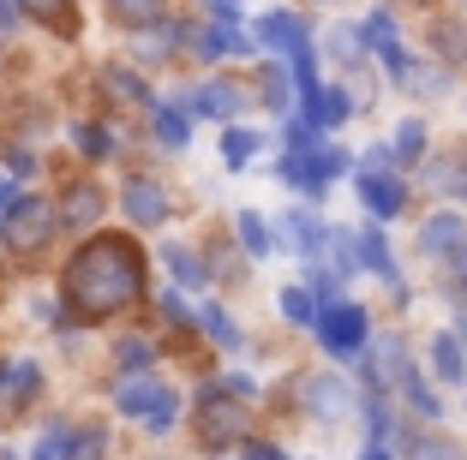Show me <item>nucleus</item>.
I'll list each match as a JSON object with an SVG mask.
<instances>
[{"mask_svg": "<svg viewBox=\"0 0 467 460\" xmlns=\"http://www.w3.org/2000/svg\"><path fill=\"white\" fill-rule=\"evenodd\" d=\"M144 293V258L138 245L120 240V233H102L67 263V299L78 305L84 317H109V312H126L132 299Z\"/></svg>", "mask_w": 467, "mask_h": 460, "instance_id": "nucleus-1", "label": "nucleus"}, {"mask_svg": "<svg viewBox=\"0 0 467 460\" xmlns=\"http://www.w3.org/2000/svg\"><path fill=\"white\" fill-rule=\"evenodd\" d=\"M258 42L270 55H288L294 60V78H300V96L317 90V72H312V42H306V25L294 13H264L258 18Z\"/></svg>", "mask_w": 467, "mask_h": 460, "instance_id": "nucleus-2", "label": "nucleus"}, {"mask_svg": "<svg viewBox=\"0 0 467 460\" xmlns=\"http://www.w3.org/2000/svg\"><path fill=\"white\" fill-rule=\"evenodd\" d=\"M312 329H317V341H324L330 353L354 359L359 341H366V312H359V305H348V299H330V305L312 317Z\"/></svg>", "mask_w": 467, "mask_h": 460, "instance_id": "nucleus-3", "label": "nucleus"}, {"mask_svg": "<svg viewBox=\"0 0 467 460\" xmlns=\"http://www.w3.org/2000/svg\"><path fill=\"white\" fill-rule=\"evenodd\" d=\"M0 233H6V245H13V251H42V245H48V233H55V216H48V203L18 198L13 210H6V221H0Z\"/></svg>", "mask_w": 467, "mask_h": 460, "instance_id": "nucleus-4", "label": "nucleus"}, {"mask_svg": "<svg viewBox=\"0 0 467 460\" xmlns=\"http://www.w3.org/2000/svg\"><path fill=\"white\" fill-rule=\"evenodd\" d=\"M120 413L126 419H150V431H162V424H174V394L150 377H126L120 383Z\"/></svg>", "mask_w": 467, "mask_h": 460, "instance_id": "nucleus-5", "label": "nucleus"}, {"mask_svg": "<svg viewBox=\"0 0 467 460\" xmlns=\"http://www.w3.org/2000/svg\"><path fill=\"white\" fill-rule=\"evenodd\" d=\"M120 203H126V216H132L138 228H156V221L168 216V191L156 186V179H126Z\"/></svg>", "mask_w": 467, "mask_h": 460, "instance_id": "nucleus-6", "label": "nucleus"}, {"mask_svg": "<svg viewBox=\"0 0 467 460\" xmlns=\"http://www.w3.org/2000/svg\"><path fill=\"white\" fill-rule=\"evenodd\" d=\"M306 401H312L317 419H330V424L354 413V389H348L342 377H312V383H306Z\"/></svg>", "mask_w": 467, "mask_h": 460, "instance_id": "nucleus-7", "label": "nucleus"}, {"mask_svg": "<svg viewBox=\"0 0 467 460\" xmlns=\"http://www.w3.org/2000/svg\"><path fill=\"white\" fill-rule=\"evenodd\" d=\"M462 240H467L462 216H455V210H443V216L426 221V233H420V251H426V258H443V251H455Z\"/></svg>", "mask_w": 467, "mask_h": 460, "instance_id": "nucleus-8", "label": "nucleus"}, {"mask_svg": "<svg viewBox=\"0 0 467 460\" xmlns=\"http://www.w3.org/2000/svg\"><path fill=\"white\" fill-rule=\"evenodd\" d=\"M240 431H246V413L210 394V406H204V436H210V443L222 448V443H234V436H240Z\"/></svg>", "mask_w": 467, "mask_h": 460, "instance_id": "nucleus-9", "label": "nucleus"}, {"mask_svg": "<svg viewBox=\"0 0 467 460\" xmlns=\"http://www.w3.org/2000/svg\"><path fill=\"white\" fill-rule=\"evenodd\" d=\"M109 13L120 18L126 30H150L168 18V0H109Z\"/></svg>", "mask_w": 467, "mask_h": 460, "instance_id": "nucleus-10", "label": "nucleus"}, {"mask_svg": "<svg viewBox=\"0 0 467 460\" xmlns=\"http://www.w3.org/2000/svg\"><path fill=\"white\" fill-rule=\"evenodd\" d=\"M359 198L371 203V216H396L401 210V186L389 174H359Z\"/></svg>", "mask_w": 467, "mask_h": 460, "instance_id": "nucleus-11", "label": "nucleus"}, {"mask_svg": "<svg viewBox=\"0 0 467 460\" xmlns=\"http://www.w3.org/2000/svg\"><path fill=\"white\" fill-rule=\"evenodd\" d=\"M371 377H378V383H408V359H401L396 335H384L378 347H371Z\"/></svg>", "mask_w": 467, "mask_h": 460, "instance_id": "nucleus-12", "label": "nucleus"}, {"mask_svg": "<svg viewBox=\"0 0 467 460\" xmlns=\"http://www.w3.org/2000/svg\"><path fill=\"white\" fill-rule=\"evenodd\" d=\"M192 108H204V114H240V108H246V96L234 90V84H204V90L192 96Z\"/></svg>", "mask_w": 467, "mask_h": 460, "instance_id": "nucleus-13", "label": "nucleus"}, {"mask_svg": "<svg viewBox=\"0 0 467 460\" xmlns=\"http://www.w3.org/2000/svg\"><path fill=\"white\" fill-rule=\"evenodd\" d=\"M222 156H228V168H246L252 156H258V132H252V126H234V132L222 138Z\"/></svg>", "mask_w": 467, "mask_h": 460, "instance_id": "nucleus-14", "label": "nucleus"}, {"mask_svg": "<svg viewBox=\"0 0 467 460\" xmlns=\"http://www.w3.org/2000/svg\"><path fill=\"white\" fill-rule=\"evenodd\" d=\"M102 210V191L97 186H72L67 191V221H90Z\"/></svg>", "mask_w": 467, "mask_h": 460, "instance_id": "nucleus-15", "label": "nucleus"}, {"mask_svg": "<svg viewBox=\"0 0 467 460\" xmlns=\"http://www.w3.org/2000/svg\"><path fill=\"white\" fill-rule=\"evenodd\" d=\"M431 353H438V359H431V365H438V377H462V371H467L462 341H455V335H438V347H431Z\"/></svg>", "mask_w": 467, "mask_h": 460, "instance_id": "nucleus-16", "label": "nucleus"}, {"mask_svg": "<svg viewBox=\"0 0 467 460\" xmlns=\"http://www.w3.org/2000/svg\"><path fill=\"white\" fill-rule=\"evenodd\" d=\"M366 263L371 275H384V281H396V263H389V245H384V233H366Z\"/></svg>", "mask_w": 467, "mask_h": 460, "instance_id": "nucleus-17", "label": "nucleus"}, {"mask_svg": "<svg viewBox=\"0 0 467 460\" xmlns=\"http://www.w3.org/2000/svg\"><path fill=\"white\" fill-rule=\"evenodd\" d=\"M240 240H246V251L252 258H270V228H264L252 210H240Z\"/></svg>", "mask_w": 467, "mask_h": 460, "instance_id": "nucleus-18", "label": "nucleus"}, {"mask_svg": "<svg viewBox=\"0 0 467 460\" xmlns=\"http://www.w3.org/2000/svg\"><path fill=\"white\" fill-rule=\"evenodd\" d=\"M396 42V25H389V13H371L366 30H359V48H389Z\"/></svg>", "mask_w": 467, "mask_h": 460, "instance_id": "nucleus-19", "label": "nucleus"}, {"mask_svg": "<svg viewBox=\"0 0 467 460\" xmlns=\"http://www.w3.org/2000/svg\"><path fill=\"white\" fill-rule=\"evenodd\" d=\"M18 6H25L30 18H42V25H48V18H55V25H72V0H18Z\"/></svg>", "mask_w": 467, "mask_h": 460, "instance_id": "nucleus-20", "label": "nucleus"}, {"mask_svg": "<svg viewBox=\"0 0 467 460\" xmlns=\"http://www.w3.org/2000/svg\"><path fill=\"white\" fill-rule=\"evenodd\" d=\"M168 263H174V275H180V281H204V263H198L192 258V251H186V245H168Z\"/></svg>", "mask_w": 467, "mask_h": 460, "instance_id": "nucleus-21", "label": "nucleus"}, {"mask_svg": "<svg viewBox=\"0 0 467 460\" xmlns=\"http://www.w3.org/2000/svg\"><path fill=\"white\" fill-rule=\"evenodd\" d=\"M282 312H288L294 317V323H312V293H306V287H288V293H282Z\"/></svg>", "mask_w": 467, "mask_h": 460, "instance_id": "nucleus-22", "label": "nucleus"}, {"mask_svg": "<svg viewBox=\"0 0 467 460\" xmlns=\"http://www.w3.org/2000/svg\"><path fill=\"white\" fill-rule=\"evenodd\" d=\"M396 149H401V156H408V162H413V156L426 149V126H420V120H408V126H401V132H396Z\"/></svg>", "mask_w": 467, "mask_h": 460, "instance_id": "nucleus-23", "label": "nucleus"}, {"mask_svg": "<svg viewBox=\"0 0 467 460\" xmlns=\"http://www.w3.org/2000/svg\"><path fill=\"white\" fill-rule=\"evenodd\" d=\"M156 138H162V144H186V120H180L174 108H162L156 114Z\"/></svg>", "mask_w": 467, "mask_h": 460, "instance_id": "nucleus-24", "label": "nucleus"}, {"mask_svg": "<svg viewBox=\"0 0 467 460\" xmlns=\"http://www.w3.org/2000/svg\"><path fill=\"white\" fill-rule=\"evenodd\" d=\"M264 96H270V108H288V78H282V66L264 72Z\"/></svg>", "mask_w": 467, "mask_h": 460, "instance_id": "nucleus-25", "label": "nucleus"}, {"mask_svg": "<svg viewBox=\"0 0 467 460\" xmlns=\"http://www.w3.org/2000/svg\"><path fill=\"white\" fill-rule=\"evenodd\" d=\"M413 460H462V455H455V443H443V436H426V443L413 448Z\"/></svg>", "mask_w": 467, "mask_h": 460, "instance_id": "nucleus-26", "label": "nucleus"}, {"mask_svg": "<svg viewBox=\"0 0 467 460\" xmlns=\"http://www.w3.org/2000/svg\"><path fill=\"white\" fill-rule=\"evenodd\" d=\"M330 245H336V263H342V270L359 263V240H354V233H330Z\"/></svg>", "mask_w": 467, "mask_h": 460, "instance_id": "nucleus-27", "label": "nucleus"}, {"mask_svg": "<svg viewBox=\"0 0 467 460\" xmlns=\"http://www.w3.org/2000/svg\"><path fill=\"white\" fill-rule=\"evenodd\" d=\"M120 359H126V371H144V365L156 359V353H150V341H126V347H120Z\"/></svg>", "mask_w": 467, "mask_h": 460, "instance_id": "nucleus-28", "label": "nucleus"}, {"mask_svg": "<svg viewBox=\"0 0 467 460\" xmlns=\"http://www.w3.org/2000/svg\"><path fill=\"white\" fill-rule=\"evenodd\" d=\"M204 329H210L216 341H228V347H240V335H234V323H228L222 312H204Z\"/></svg>", "mask_w": 467, "mask_h": 460, "instance_id": "nucleus-29", "label": "nucleus"}, {"mask_svg": "<svg viewBox=\"0 0 467 460\" xmlns=\"http://www.w3.org/2000/svg\"><path fill=\"white\" fill-rule=\"evenodd\" d=\"M109 90H114V96H144V84H138L132 72H120V66H114V72H109Z\"/></svg>", "mask_w": 467, "mask_h": 460, "instance_id": "nucleus-30", "label": "nucleus"}, {"mask_svg": "<svg viewBox=\"0 0 467 460\" xmlns=\"http://www.w3.org/2000/svg\"><path fill=\"white\" fill-rule=\"evenodd\" d=\"M359 174H389V149H384V144L366 149V168H359Z\"/></svg>", "mask_w": 467, "mask_h": 460, "instance_id": "nucleus-31", "label": "nucleus"}, {"mask_svg": "<svg viewBox=\"0 0 467 460\" xmlns=\"http://www.w3.org/2000/svg\"><path fill=\"white\" fill-rule=\"evenodd\" d=\"M78 144H84V149H90V156H102V149H109V138H102V132H97V126H84V132H78Z\"/></svg>", "mask_w": 467, "mask_h": 460, "instance_id": "nucleus-32", "label": "nucleus"}, {"mask_svg": "<svg viewBox=\"0 0 467 460\" xmlns=\"http://www.w3.org/2000/svg\"><path fill=\"white\" fill-rule=\"evenodd\" d=\"M408 401L420 406V413H426V419H431V413H438V401H431V389H420V383H413V389H408Z\"/></svg>", "mask_w": 467, "mask_h": 460, "instance_id": "nucleus-33", "label": "nucleus"}, {"mask_svg": "<svg viewBox=\"0 0 467 460\" xmlns=\"http://www.w3.org/2000/svg\"><path fill=\"white\" fill-rule=\"evenodd\" d=\"M13 203H18V198H13V186L0 179V221H6V210H13Z\"/></svg>", "mask_w": 467, "mask_h": 460, "instance_id": "nucleus-34", "label": "nucleus"}, {"mask_svg": "<svg viewBox=\"0 0 467 460\" xmlns=\"http://www.w3.org/2000/svg\"><path fill=\"white\" fill-rule=\"evenodd\" d=\"M246 460H288V455H275V448H252Z\"/></svg>", "mask_w": 467, "mask_h": 460, "instance_id": "nucleus-35", "label": "nucleus"}, {"mask_svg": "<svg viewBox=\"0 0 467 460\" xmlns=\"http://www.w3.org/2000/svg\"><path fill=\"white\" fill-rule=\"evenodd\" d=\"M366 460H389V455H384V448H371V455H366Z\"/></svg>", "mask_w": 467, "mask_h": 460, "instance_id": "nucleus-36", "label": "nucleus"}, {"mask_svg": "<svg viewBox=\"0 0 467 460\" xmlns=\"http://www.w3.org/2000/svg\"><path fill=\"white\" fill-rule=\"evenodd\" d=\"M0 460H6V455H0Z\"/></svg>", "mask_w": 467, "mask_h": 460, "instance_id": "nucleus-37", "label": "nucleus"}]
</instances>
